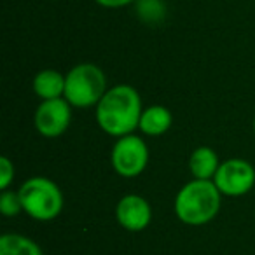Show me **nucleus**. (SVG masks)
<instances>
[{"mask_svg": "<svg viewBox=\"0 0 255 255\" xmlns=\"http://www.w3.org/2000/svg\"><path fill=\"white\" fill-rule=\"evenodd\" d=\"M142 112L140 93L129 84H117L107 89L96 105V123L107 135L121 138L140 126Z\"/></svg>", "mask_w": 255, "mask_h": 255, "instance_id": "nucleus-1", "label": "nucleus"}, {"mask_svg": "<svg viewBox=\"0 0 255 255\" xmlns=\"http://www.w3.org/2000/svg\"><path fill=\"white\" fill-rule=\"evenodd\" d=\"M222 203V192L213 180L192 178L178 191L173 203L177 219L185 226H205L217 217Z\"/></svg>", "mask_w": 255, "mask_h": 255, "instance_id": "nucleus-2", "label": "nucleus"}, {"mask_svg": "<svg viewBox=\"0 0 255 255\" xmlns=\"http://www.w3.org/2000/svg\"><path fill=\"white\" fill-rule=\"evenodd\" d=\"M23 212L33 220L49 222L56 219L63 210V194L61 189L51 178L32 177L18 189Z\"/></svg>", "mask_w": 255, "mask_h": 255, "instance_id": "nucleus-3", "label": "nucleus"}, {"mask_svg": "<svg viewBox=\"0 0 255 255\" xmlns=\"http://www.w3.org/2000/svg\"><path fill=\"white\" fill-rule=\"evenodd\" d=\"M107 93V77L100 67L93 63L75 65L65 75L63 98L77 109L98 105Z\"/></svg>", "mask_w": 255, "mask_h": 255, "instance_id": "nucleus-4", "label": "nucleus"}, {"mask_svg": "<svg viewBox=\"0 0 255 255\" xmlns=\"http://www.w3.org/2000/svg\"><path fill=\"white\" fill-rule=\"evenodd\" d=\"M110 163L117 175L124 178H135L147 168L149 147L140 136L126 135L117 138L110 152Z\"/></svg>", "mask_w": 255, "mask_h": 255, "instance_id": "nucleus-5", "label": "nucleus"}, {"mask_svg": "<svg viewBox=\"0 0 255 255\" xmlns=\"http://www.w3.org/2000/svg\"><path fill=\"white\" fill-rule=\"evenodd\" d=\"M213 182L217 189L222 192V196L238 198L252 191V187L255 185V168L247 159L231 157L220 163Z\"/></svg>", "mask_w": 255, "mask_h": 255, "instance_id": "nucleus-6", "label": "nucleus"}, {"mask_svg": "<svg viewBox=\"0 0 255 255\" xmlns=\"http://www.w3.org/2000/svg\"><path fill=\"white\" fill-rule=\"evenodd\" d=\"M72 121V105L65 98L42 100L35 110L37 131L46 138H56L68 129Z\"/></svg>", "mask_w": 255, "mask_h": 255, "instance_id": "nucleus-7", "label": "nucleus"}, {"mask_svg": "<svg viewBox=\"0 0 255 255\" xmlns=\"http://www.w3.org/2000/svg\"><path fill=\"white\" fill-rule=\"evenodd\" d=\"M116 219L121 227L131 233L143 231L152 220L150 203L140 194H126L116 206Z\"/></svg>", "mask_w": 255, "mask_h": 255, "instance_id": "nucleus-8", "label": "nucleus"}, {"mask_svg": "<svg viewBox=\"0 0 255 255\" xmlns=\"http://www.w3.org/2000/svg\"><path fill=\"white\" fill-rule=\"evenodd\" d=\"M173 123L170 109L163 105H150L142 112L140 117V131L149 136H161L168 131Z\"/></svg>", "mask_w": 255, "mask_h": 255, "instance_id": "nucleus-9", "label": "nucleus"}, {"mask_svg": "<svg viewBox=\"0 0 255 255\" xmlns=\"http://www.w3.org/2000/svg\"><path fill=\"white\" fill-rule=\"evenodd\" d=\"M219 166V156L212 147H198L189 157V170L198 180H213Z\"/></svg>", "mask_w": 255, "mask_h": 255, "instance_id": "nucleus-10", "label": "nucleus"}, {"mask_svg": "<svg viewBox=\"0 0 255 255\" xmlns=\"http://www.w3.org/2000/svg\"><path fill=\"white\" fill-rule=\"evenodd\" d=\"M33 91L40 100L63 98L65 95V75L53 68L40 70L33 77Z\"/></svg>", "mask_w": 255, "mask_h": 255, "instance_id": "nucleus-11", "label": "nucleus"}, {"mask_svg": "<svg viewBox=\"0 0 255 255\" xmlns=\"http://www.w3.org/2000/svg\"><path fill=\"white\" fill-rule=\"evenodd\" d=\"M0 255H42V250L32 238L7 233L0 238Z\"/></svg>", "mask_w": 255, "mask_h": 255, "instance_id": "nucleus-12", "label": "nucleus"}, {"mask_svg": "<svg viewBox=\"0 0 255 255\" xmlns=\"http://www.w3.org/2000/svg\"><path fill=\"white\" fill-rule=\"evenodd\" d=\"M23 212L21 199H19L18 191H5L0 192V213L4 217H16Z\"/></svg>", "mask_w": 255, "mask_h": 255, "instance_id": "nucleus-13", "label": "nucleus"}, {"mask_svg": "<svg viewBox=\"0 0 255 255\" xmlns=\"http://www.w3.org/2000/svg\"><path fill=\"white\" fill-rule=\"evenodd\" d=\"M136 11L145 21H157L164 16V4L161 0H136Z\"/></svg>", "mask_w": 255, "mask_h": 255, "instance_id": "nucleus-14", "label": "nucleus"}, {"mask_svg": "<svg viewBox=\"0 0 255 255\" xmlns=\"http://www.w3.org/2000/svg\"><path fill=\"white\" fill-rule=\"evenodd\" d=\"M14 163L7 156L0 157V191L9 189V185L14 180Z\"/></svg>", "mask_w": 255, "mask_h": 255, "instance_id": "nucleus-15", "label": "nucleus"}, {"mask_svg": "<svg viewBox=\"0 0 255 255\" xmlns=\"http://www.w3.org/2000/svg\"><path fill=\"white\" fill-rule=\"evenodd\" d=\"M95 2L107 9H119V7H126V5L133 4L136 0H95Z\"/></svg>", "mask_w": 255, "mask_h": 255, "instance_id": "nucleus-16", "label": "nucleus"}, {"mask_svg": "<svg viewBox=\"0 0 255 255\" xmlns=\"http://www.w3.org/2000/svg\"><path fill=\"white\" fill-rule=\"evenodd\" d=\"M254 133H255V117H254Z\"/></svg>", "mask_w": 255, "mask_h": 255, "instance_id": "nucleus-17", "label": "nucleus"}]
</instances>
